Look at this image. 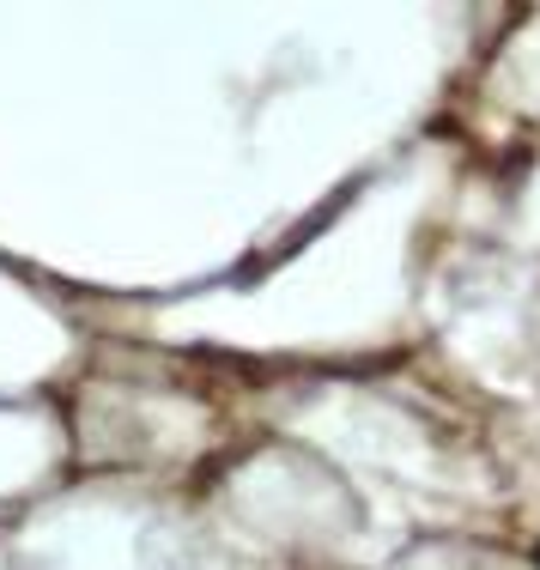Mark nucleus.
<instances>
[{"label": "nucleus", "instance_id": "1", "mask_svg": "<svg viewBox=\"0 0 540 570\" xmlns=\"http://www.w3.org/2000/svg\"><path fill=\"white\" fill-rule=\"evenodd\" d=\"M534 564H540V552H534Z\"/></svg>", "mask_w": 540, "mask_h": 570}]
</instances>
